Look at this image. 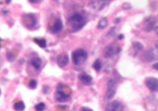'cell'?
Returning <instances> with one entry per match:
<instances>
[{
  "label": "cell",
  "instance_id": "obj_3",
  "mask_svg": "<svg viewBox=\"0 0 158 111\" xmlns=\"http://www.w3.org/2000/svg\"><path fill=\"white\" fill-rule=\"evenodd\" d=\"M88 58V53L84 49H77L72 54V61L74 65H81Z\"/></svg>",
  "mask_w": 158,
  "mask_h": 111
},
{
  "label": "cell",
  "instance_id": "obj_25",
  "mask_svg": "<svg viewBox=\"0 0 158 111\" xmlns=\"http://www.w3.org/2000/svg\"><path fill=\"white\" fill-rule=\"evenodd\" d=\"M80 111H94L93 109H88V108H86V107H82Z\"/></svg>",
  "mask_w": 158,
  "mask_h": 111
},
{
  "label": "cell",
  "instance_id": "obj_23",
  "mask_svg": "<svg viewBox=\"0 0 158 111\" xmlns=\"http://www.w3.org/2000/svg\"><path fill=\"white\" fill-rule=\"evenodd\" d=\"M49 90H50V87L48 85H44L43 86V93H45V94L48 93Z\"/></svg>",
  "mask_w": 158,
  "mask_h": 111
},
{
  "label": "cell",
  "instance_id": "obj_30",
  "mask_svg": "<svg viewBox=\"0 0 158 111\" xmlns=\"http://www.w3.org/2000/svg\"><path fill=\"white\" fill-rule=\"evenodd\" d=\"M123 38H124V36H123V35H119V36H118V40H122V39H123Z\"/></svg>",
  "mask_w": 158,
  "mask_h": 111
},
{
  "label": "cell",
  "instance_id": "obj_14",
  "mask_svg": "<svg viewBox=\"0 0 158 111\" xmlns=\"http://www.w3.org/2000/svg\"><path fill=\"white\" fill-rule=\"evenodd\" d=\"M155 23L156 20L152 18H152H149L148 19H146V23H145V30H146V31H150V30L153 28Z\"/></svg>",
  "mask_w": 158,
  "mask_h": 111
},
{
  "label": "cell",
  "instance_id": "obj_28",
  "mask_svg": "<svg viewBox=\"0 0 158 111\" xmlns=\"http://www.w3.org/2000/svg\"><path fill=\"white\" fill-rule=\"evenodd\" d=\"M40 1L38 0H30V3H39Z\"/></svg>",
  "mask_w": 158,
  "mask_h": 111
},
{
  "label": "cell",
  "instance_id": "obj_7",
  "mask_svg": "<svg viewBox=\"0 0 158 111\" xmlns=\"http://www.w3.org/2000/svg\"><path fill=\"white\" fill-rule=\"evenodd\" d=\"M121 108V103L118 102L117 100H114V101H112V102L107 104L104 111H120Z\"/></svg>",
  "mask_w": 158,
  "mask_h": 111
},
{
  "label": "cell",
  "instance_id": "obj_13",
  "mask_svg": "<svg viewBox=\"0 0 158 111\" xmlns=\"http://www.w3.org/2000/svg\"><path fill=\"white\" fill-rule=\"evenodd\" d=\"M114 54V46L111 45H107L106 47L104 48L103 51V56L106 57V58H110V57H113V55Z\"/></svg>",
  "mask_w": 158,
  "mask_h": 111
},
{
  "label": "cell",
  "instance_id": "obj_1",
  "mask_svg": "<svg viewBox=\"0 0 158 111\" xmlns=\"http://www.w3.org/2000/svg\"><path fill=\"white\" fill-rule=\"evenodd\" d=\"M71 93H72V90L69 88L62 83H59L54 93V99L57 102H67L68 100H70Z\"/></svg>",
  "mask_w": 158,
  "mask_h": 111
},
{
  "label": "cell",
  "instance_id": "obj_22",
  "mask_svg": "<svg viewBox=\"0 0 158 111\" xmlns=\"http://www.w3.org/2000/svg\"><path fill=\"white\" fill-rule=\"evenodd\" d=\"M134 47L136 50H142L143 49V45H141V43H140V42H135L134 43Z\"/></svg>",
  "mask_w": 158,
  "mask_h": 111
},
{
  "label": "cell",
  "instance_id": "obj_5",
  "mask_svg": "<svg viewBox=\"0 0 158 111\" xmlns=\"http://www.w3.org/2000/svg\"><path fill=\"white\" fill-rule=\"evenodd\" d=\"M107 91L106 93H105V96H104V99H107V100H110L114 96V94L116 93V83L114 81L113 79H110L107 83Z\"/></svg>",
  "mask_w": 158,
  "mask_h": 111
},
{
  "label": "cell",
  "instance_id": "obj_8",
  "mask_svg": "<svg viewBox=\"0 0 158 111\" xmlns=\"http://www.w3.org/2000/svg\"><path fill=\"white\" fill-rule=\"evenodd\" d=\"M78 79L82 82L84 85H91L93 82V78L91 76L88 75L86 72H82L78 75Z\"/></svg>",
  "mask_w": 158,
  "mask_h": 111
},
{
  "label": "cell",
  "instance_id": "obj_18",
  "mask_svg": "<svg viewBox=\"0 0 158 111\" xmlns=\"http://www.w3.org/2000/svg\"><path fill=\"white\" fill-rule=\"evenodd\" d=\"M6 57H7V60L9 61V62H14V61L15 60L16 58V55L12 51H9L7 52L6 54Z\"/></svg>",
  "mask_w": 158,
  "mask_h": 111
},
{
  "label": "cell",
  "instance_id": "obj_26",
  "mask_svg": "<svg viewBox=\"0 0 158 111\" xmlns=\"http://www.w3.org/2000/svg\"><path fill=\"white\" fill-rule=\"evenodd\" d=\"M114 30H115V27H113L112 29H110V32L108 33V36H109V35H114Z\"/></svg>",
  "mask_w": 158,
  "mask_h": 111
},
{
  "label": "cell",
  "instance_id": "obj_6",
  "mask_svg": "<svg viewBox=\"0 0 158 111\" xmlns=\"http://www.w3.org/2000/svg\"><path fill=\"white\" fill-rule=\"evenodd\" d=\"M146 87L149 88L152 92H157L158 91V78H148L146 79Z\"/></svg>",
  "mask_w": 158,
  "mask_h": 111
},
{
  "label": "cell",
  "instance_id": "obj_19",
  "mask_svg": "<svg viewBox=\"0 0 158 111\" xmlns=\"http://www.w3.org/2000/svg\"><path fill=\"white\" fill-rule=\"evenodd\" d=\"M93 67H94L97 72H99V71L102 69V63H101L100 60H98V59L95 60V62H94V64H93Z\"/></svg>",
  "mask_w": 158,
  "mask_h": 111
},
{
  "label": "cell",
  "instance_id": "obj_27",
  "mask_svg": "<svg viewBox=\"0 0 158 111\" xmlns=\"http://www.w3.org/2000/svg\"><path fill=\"white\" fill-rule=\"evenodd\" d=\"M152 67H153L154 69L157 70V71H158V62L155 63V64H153V66H152Z\"/></svg>",
  "mask_w": 158,
  "mask_h": 111
},
{
  "label": "cell",
  "instance_id": "obj_15",
  "mask_svg": "<svg viewBox=\"0 0 158 111\" xmlns=\"http://www.w3.org/2000/svg\"><path fill=\"white\" fill-rule=\"evenodd\" d=\"M24 109H25V105L23 101H18L14 105V109L15 111H24Z\"/></svg>",
  "mask_w": 158,
  "mask_h": 111
},
{
  "label": "cell",
  "instance_id": "obj_12",
  "mask_svg": "<svg viewBox=\"0 0 158 111\" xmlns=\"http://www.w3.org/2000/svg\"><path fill=\"white\" fill-rule=\"evenodd\" d=\"M144 57H145V59H146L147 62H152V61L155 60L156 59L157 57H156V55L155 54V51L153 49H150L148 51H146L145 55H144Z\"/></svg>",
  "mask_w": 158,
  "mask_h": 111
},
{
  "label": "cell",
  "instance_id": "obj_31",
  "mask_svg": "<svg viewBox=\"0 0 158 111\" xmlns=\"http://www.w3.org/2000/svg\"><path fill=\"white\" fill-rule=\"evenodd\" d=\"M8 13H9V11H8L7 9H4V10L3 9V14H4V15H7Z\"/></svg>",
  "mask_w": 158,
  "mask_h": 111
},
{
  "label": "cell",
  "instance_id": "obj_9",
  "mask_svg": "<svg viewBox=\"0 0 158 111\" xmlns=\"http://www.w3.org/2000/svg\"><path fill=\"white\" fill-rule=\"evenodd\" d=\"M56 62H57L58 66L61 67H64L67 65V63L69 62V58L67 54H60L56 58Z\"/></svg>",
  "mask_w": 158,
  "mask_h": 111
},
{
  "label": "cell",
  "instance_id": "obj_4",
  "mask_svg": "<svg viewBox=\"0 0 158 111\" xmlns=\"http://www.w3.org/2000/svg\"><path fill=\"white\" fill-rule=\"evenodd\" d=\"M22 20L24 26L28 29L33 28L36 24V18L33 14H25L22 16Z\"/></svg>",
  "mask_w": 158,
  "mask_h": 111
},
{
  "label": "cell",
  "instance_id": "obj_24",
  "mask_svg": "<svg viewBox=\"0 0 158 111\" xmlns=\"http://www.w3.org/2000/svg\"><path fill=\"white\" fill-rule=\"evenodd\" d=\"M123 8H124L125 9H131V5H130L128 3H125L124 4H123Z\"/></svg>",
  "mask_w": 158,
  "mask_h": 111
},
{
  "label": "cell",
  "instance_id": "obj_10",
  "mask_svg": "<svg viewBox=\"0 0 158 111\" xmlns=\"http://www.w3.org/2000/svg\"><path fill=\"white\" fill-rule=\"evenodd\" d=\"M63 27V24H62V21L60 19H56L55 23L53 24V26L51 29V32L53 34H56L59 32L60 30L62 29Z\"/></svg>",
  "mask_w": 158,
  "mask_h": 111
},
{
  "label": "cell",
  "instance_id": "obj_16",
  "mask_svg": "<svg viewBox=\"0 0 158 111\" xmlns=\"http://www.w3.org/2000/svg\"><path fill=\"white\" fill-rule=\"evenodd\" d=\"M34 42H35L37 45H39L40 47H41V48H46V39H44V38H34L33 39Z\"/></svg>",
  "mask_w": 158,
  "mask_h": 111
},
{
  "label": "cell",
  "instance_id": "obj_11",
  "mask_svg": "<svg viewBox=\"0 0 158 111\" xmlns=\"http://www.w3.org/2000/svg\"><path fill=\"white\" fill-rule=\"evenodd\" d=\"M31 65L33 66L35 69L40 70V67H41V65H42V61L38 57H33V58H31Z\"/></svg>",
  "mask_w": 158,
  "mask_h": 111
},
{
  "label": "cell",
  "instance_id": "obj_20",
  "mask_svg": "<svg viewBox=\"0 0 158 111\" xmlns=\"http://www.w3.org/2000/svg\"><path fill=\"white\" fill-rule=\"evenodd\" d=\"M46 109V104L43 102H40L39 104H37L35 106V109L36 111H44Z\"/></svg>",
  "mask_w": 158,
  "mask_h": 111
},
{
  "label": "cell",
  "instance_id": "obj_2",
  "mask_svg": "<svg viewBox=\"0 0 158 111\" xmlns=\"http://www.w3.org/2000/svg\"><path fill=\"white\" fill-rule=\"evenodd\" d=\"M85 19L81 14L76 13L68 19V24L73 31L81 30L85 25Z\"/></svg>",
  "mask_w": 158,
  "mask_h": 111
},
{
  "label": "cell",
  "instance_id": "obj_21",
  "mask_svg": "<svg viewBox=\"0 0 158 111\" xmlns=\"http://www.w3.org/2000/svg\"><path fill=\"white\" fill-rule=\"evenodd\" d=\"M29 87L31 88V89H35L37 87V82L35 79H32L29 83Z\"/></svg>",
  "mask_w": 158,
  "mask_h": 111
},
{
  "label": "cell",
  "instance_id": "obj_29",
  "mask_svg": "<svg viewBox=\"0 0 158 111\" xmlns=\"http://www.w3.org/2000/svg\"><path fill=\"white\" fill-rule=\"evenodd\" d=\"M119 21H120V19L117 18V19H114V23H115V24H118Z\"/></svg>",
  "mask_w": 158,
  "mask_h": 111
},
{
  "label": "cell",
  "instance_id": "obj_32",
  "mask_svg": "<svg viewBox=\"0 0 158 111\" xmlns=\"http://www.w3.org/2000/svg\"><path fill=\"white\" fill-rule=\"evenodd\" d=\"M155 30H156V35H157V36H158V27L156 28Z\"/></svg>",
  "mask_w": 158,
  "mask_h": 111
},
{
  "label": "cell",
  "instance_id": "obj_17",
  "mask_svg": "<svg viewBox=\"0 0 158 111\" xmlns=\"http://www.w3.org/2000/svg\"><path fill=\"white\" fill-rule=\"evenodd\" d=\"M109 24L108 19L106 18H102L100 20L98 21V29L99 30H103L107 27V25Z\"/></svg>",
  "mask_w": 158,
  "mask_h": 111
}]
</instances>
